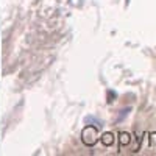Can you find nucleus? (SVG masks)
<instances>
[{
  "instance_id": "1",
  "label": "nucleus",
  "mask_w": 156,
  "mask_h": 156,
  "mask_svg": "<svg viewBox=\"0 0 156 156\" xmlns=\"http://www.w3.org/2000/svg\"><path fill=\"white\" fill-rule=\"evenodd\" d=\"M81 137H83V142L86 145H94L95 142L98 140V133H97V128L92 126V125H87L84 129H83V133H81Z\"/></svg>"
},
{
  "instance_id": "2",
  "label": "nucleus",
  "mask_w": 156,
  "mask_h": 156,
  "mask_svg": "<svg viewBox=\"0 0 156 156\" xmlns=\"http://www.w3.org/2000/svg\"><path fill=\"white\" fill-rule=\"evenodd\" d=\"M84 122H86L87 125L95 126V128H101V122H100L98 119H95L94 115H86V117H84Z\"/></svg>"
},
{
  "instance_id": "3",
  "label": "nucleus",
  "mask_w": 156,
  "mask_h": 156,
  "mask_svg": "<svg viewBox=\"0 0 156 156\" xmlns=\"http://www.w3.org/2000/svg\"><path fill=\"white\" fill-rule=\"evenodd\" d=\"M109 137H111V134H105V136H103V137H101V140H103V144H106V145H109V144H111V139H109Z\"/></svg>"
},
{
  "instance_id": "4",
  "label": "nucleus",
  "mask_w": 156,
  "mask_h": 156,
  "mask_svg": "<svg viewBox=\"0 0 156 156\" xmlns=\"http://www.w3.org/2000/svg\"><path fill=\"white\" fill-rule=\"evenodd\" d=\"M122 142H125V144L128 142V134H122Z\"/></svg>"
}]
</instances>
